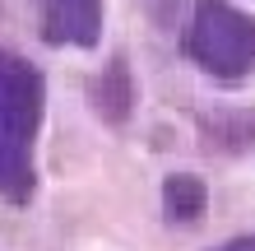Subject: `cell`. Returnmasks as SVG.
<instances>
[{"label": "cell", "instance_id": "6da1fadb", "mask_svg": "<svg viewBox=\"0 0 255 251\" xmlns=\"http://www.w3.org/2000/svg\"><path fill=\"white\" fill-rule=\"evenodd\" d=\"M47 112V79L33 61L0 47V196L23 205L37 186L33 144Z\"/></svg>", "mask_w": 255, "mask_h": 251}, {"label": "cell", "instance_id": "7a4b0ae2", "mask_svg": "<svg viewBox=\"0 0 255 251\" xmlns=\"http://www.w3.org/2000/svg\"><path fill=\"white\" fill-rule=\"evenodd\" d=\"M186 51L204 75L223 84L246 79L255 70V14L237 9L232 0H195Z\"/></svg>", "mask_w": 255, "mask_h": 251}, {"label": "cell", "instance_id": "3957f363", "mask_svg": "<svg viewBox=\"0 0 255 251\" xmlns=\"http://www.w3.org/2000/svg\"><path fill=\"white\" fill-rule=\"evenodd\" d=\"M37 33L47 47H98L102 42V0H37Z\"/></svg>", "mask_w": 255, "mask_h": 251}, {"label": "cell", "instance_id": "277c9868", "mask_svg": "<svg viewBox=\"0 0 255 251\" xmlns=\"http://www.w3.org/2000/svg\"><path fill=\"white\" fill-rule=\"evenodd\" d=\"M88 102H93V112L102 116V121H112V126L130 116V107H134V79H130V65L121 61V56H116L102 75H93Z\"/></svg>", "mask_w": 255, "mask_h": 251}, {"label": "cell", "instance_id": "5b68a950", "mask_svg": "<svg viewBox=\"0 0 255 251\" xmlns=\"http://www.w3.org/2000/svg\"><path fill=\"white\" fill-rule=\"evenodd\" d=\"M209 210V186L190 172H172L162 182V219L167 224H195Z\"/></svg>", "mask_w": 255, "mask_h": 251}, {"label": "cell", "instance_id": "8992f818", "mask_svg": "<svg viewBox=\"0 0 255 251\" xmlns=\"http://www.w3.org/2000/svg\"><path fill=\"white\" fill-rule=\"evenodd\" d=\"M209 149H246V144H255V112H237V116H204L200 121Z\"/></svg>", "mask_w": 255, "mask_h": 251}, {"label": "cell", "instance_id": "52a82bcc", "mask_svg": "<svg viewBox=\"0 0 255 251\" xmlns=\"http://www.w3.org/2000/svg\"><path fill=\"white\" fill-rule=\"evenodd\" d=\"M218 251H255V238H232V242H223Z\"/></svg>", "mask_w": 255, "mask_h": 251}]
</instances>
